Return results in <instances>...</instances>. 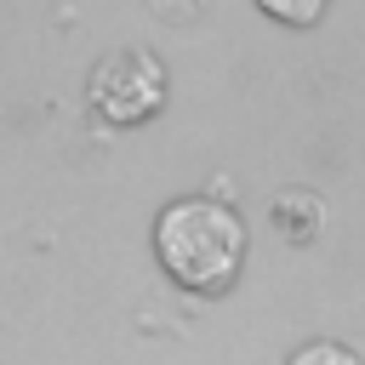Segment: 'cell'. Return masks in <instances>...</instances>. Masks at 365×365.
Here are the masks:
<instances>
[{
	"instance_id": "1",
	"label": "cell",
	"mask_w": 365,
	"mask_h": 365,
	"mask_svg": "<svg viewBox=\"0 0 365 365\" xmlns=\"http://www.w3.org/2000/svg\"><path fill=\"white\" fill-rule=\"evenodd\" d=\"M154 257L182 291H222L245 262V222L234 205L205 194L171 200L154 222Z\"/></svg>"
},
{
	"instance_id": "2",
	"label": "cell",
	"mask_w": 365,
	"mask_h": 365,
	"mask_svg": "<svg viewBox=\"0 0 365 365\" xmlns=\"http://www.w3.org/2000/svg\"><path fill=\"white\" fill-rule=\"evenodd\" d=\"M165 63L143 46H120L108 51L97 68H91V108L108 120V125H143L165 108Z\"/></svg>"
},
{
	"instance_id": "3",
	"label": "cell",
	"mask_w": 365,
	"mask_h": 365,
	"mask_svg": "<svg viewBox=\"0 0 365 365\" xmlns=\"http://www.w3.org/2000/svg\"><path fill=\"white\" fill-rule=\"evenodd\" d=\"M274 217H279V228H285L291 240H314V228H319V200H314V194H285V200L274 205Z\"/></svg>"
},
{
	"instance_id": "4",
	"label": "cell",
	"mask_w": 365,
	"mask_h": 365,
	"mask_svg": "<svg viewBox=\"0 0 365 365\" xmlns=\"http://www.w3.org/2000/svg\"><path fill=\"white\" fill-rule=\"evenodd\" d=\"M274 23H291V29H308V23H319L325 17V6L331 0H257Z\"/></svg>"
},
{
	"instance_id": "5",
	"label": "cell",
	"mask_w": 365,
	"mask_h": 365,
	"mask_svg": "<svg viewBox=\"0 0 365 365\" xmlns=\"http://www.w3.org/2000/svg\"><path fill=\"white\" fill-rule=\"evenodd\" d=\"M285 365H365V359H359L348 342H302Z\"/></svg>"
}]
</instances>
